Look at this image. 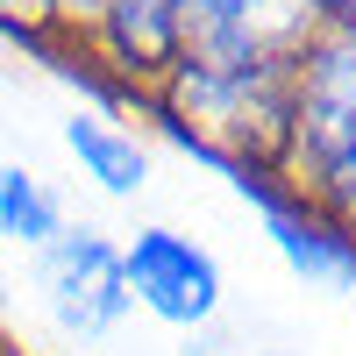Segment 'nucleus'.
I'll list each match as a JSON object with an SVG mask.
<instances>
[{
    "instance_id": "f257e3e1",
    "label": "nucleus",
    "mask_w": 356,
    "mask_h": 356,
    "mask_svg": "<svg viewBox=\"0 0 356 356\" xmlns=\"http://www.w3.org/2000/svg\"><path fill=\"white\" fill-rule=\"evenodd\" d=\"M278 178L356 228V15L342 0L292 57V150Z\"/></svg>"
},
{
    "instance_id": "f03ea898",
    "label": "nucleus",
    "mask_w": 356,
    "mask_h": 356,
    "mask_svg": "<svg viewBox=\"0 0 356 356\" xmlns=\"http://www.w3.org/2000/svg\"><path fill=\"white\" fill-rule=\"evenodd\" d=\"M171 136L214 150L228 171H285L292 150V57L257 72H193L171 65V79L150 93Z\"/></svg>"
},
{
    "instance_id": "7ed1b4c3",
    "label": "nucleus",
    "mask_w": 356,
    "mask_h": 356,
    "mask_svg": "<svg viewBox=\"0 0 356 356\" xmlns=\"http://www.w3.org/2000/svg\"><path fill=\"white\" fill-rule=\"evenodd\" d=\"M36 285H43V307H50V321L65 335H79V342H100V335H114L129 321V278H122V243H107L100 228H65L57 243L43 250V271H36Z\"/></svg>"
},
{
    "instance_id": "20e7f679",
    "label": "nucleus",
    "mask_w": 356,
    "mask_h": 356,
    "mask_svg": "<svg viewBox=\"0 0 356 356\" xmlns=\"http://www.w3.org/2000/svg\"><path fill=\"white\" fill-rule=\"evenodd\" d=\"M122 278H129V300L143 314H157L164 328H207L221 314V264L214 250H200L193 235H178L164 221L136 228L122 243Z\"/></svg>"
},
{
    "instance_id": "39448f33",
    "label": "nucleus",
    "mask_w": 356,
    "mask_h": 356,
    "mask_svg": "<svg viewBox=\"0 0 356 356\" xmlns=\"http://www.w3.org/2000/svg\"><path fill=\"white\" fill-rule=\"evenodd\" d=\"M235 193L264 214L278 257L307 285H321V292H349L356 285V228L349 221H335L328 207H314L300 186H285L278 171H235Z\"/></svg>"
},
{
    "instance_id": "423d86ee",
    "label": "nucleus",
    "mask_w": 356,
    "mask_h": 356,
    "mask_svg": "<svg viewBox=\"0 0 356 356\" xmlns=\"http://www.w3.org/2000/svg\"><path fill=\"white\" fill-rule=\"evenodd\" d=\"M65 150H72V164L93 178L107 200H136L143 186H150V157H143V143L129 129H114L107 114H72V122H65Z\"/></svg>"
},
{
    "instance_id": "0eeeda50",
    "label": "nucleus",
    "mask_w": 356,
    "mask_h": 356,
    "mask_svg": "<svg viewBox=\"0 0 356 356\" xmlns=\"http://www.w3.org/2000/svg\"><path fill=\"white\" fill-rule=\"evenodd\" d=\"M0 235L22 243V250H50L57 235H65V200H57L29 164L0 171Z\"/></svg>"
},
{
    "instance_id": "6e6552de",
    "label": "nucleus",
    "mask_w": 356,
    "mask_h": 356,
    "mask_svg": "<svg viewBox=\"0 0 356 356\" xmlns=\"http://www.w3.org/2000/svg\"><path fill=\"white\" fill-rule=\"evenodd\" d=\"M0 29H15L29 43H65L72 15H65V0H0Z\"/></svg>"
},
{
    "instance_id": "1a4fd4ad",
    "label": "nucleus",
    "mask_w": 356,
    "mask_h": 356,
    "mask_svg": "<svg viewBox=\"0 0 356 356\" xmlns=\"http://www.w3.org/2000/svg\"><path fill=\"white\" fill-rule=\"evenodd\" d=\"M186 356H243L235 342H186Z\"/></svg>"
},
{
    "instance_id": "9d476101",
    "label": "nucleus",
    "mask_w": 356,
    "mask_h": 356,
    "mask_svg": "<svg viewBox=\"0 0 356 356\" xmlns=\"http://www.w3.org/2000/svg\"><path fill=\"white\" fill-rule=\"evenodd\" d=\"M93 8H100V0H65V15H72V29H79V15L93 22Z\"/></svg>"
},
{
    "instance_id": "9b49d317",
    "label": "nucleus",
    "mask_w": 356,
    "mask_h": 356,
    "mask_svg": "<svg viewBox=\"0 0 356 356\" xmlns=\"http://www.w3.org/2000/svg\"><path fill=\"white\" fill-rule=\"evenodd\" d=\"M0 356H22V349H15V342H0Z\"/></svg>"
}]
</instances>
